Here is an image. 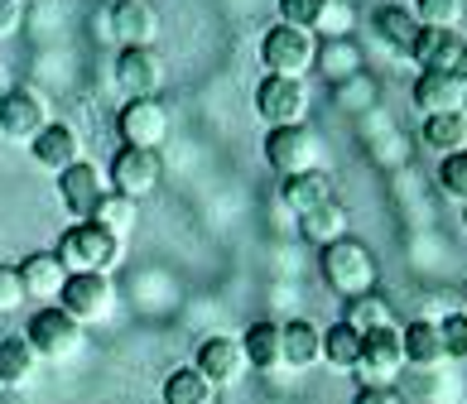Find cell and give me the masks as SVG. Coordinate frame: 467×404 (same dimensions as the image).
Returning a JSON list of instances; mask_svg holds the SVG:
<instances>
[{"label": "cell", "instance_id": "cell-1", "mask_svg": "<svg viewBox=\"0 0 467 404\" xmlns=\"http://www.w3.org/2000/svg\"><path fill=\"white\" fill-rule=\"evenodd\" d=\"M318 270H323V285L337 298H348V304L361 294H376V255L357 236H342L333 245H323Z\"/></svg>", "mask_w": 467, "mask_h": 404}, {"label": "cell", "instance_id": "cell-33", "mask_svg": "<svg viewBox=\"0 0 467 404\" xmlns=\"http://www.w3.org/2000/svg\"><path fill=\"white\" fill-rule=\"evenodd\" d=\"M410 15L420 29H458L462 25V0H414Z\"/></svg>", "mask_w": 467, "mask_h": 404}, {"label": "cell", "instance_id": "cell-15", "mask_svg": "<svg viewBox=\"0 0 467 404\" xmlns=\"http://www.w3.org/2000/svg\"><path fill=\"white\" fill-rule=\"evenodd\" d=\"M193 366L207 376V385H213V390L241 385V376L251 371V366H246V351H241V342H236V337H207V342L198 347Z\"/></svg>", "mask_w": 467, "mask_h": 404}, {"label": "cell", "instance_id": "cell-20", "mask_svg": "<svg viewBox=\"0 0 467 404\" xmlns=\"http://www.w3.org/2000/svg\"><path fill=\"white\" fill-rule=\"evenodd\" d=\"M280 351L289 371H308V366H323V327L308 318H289L280 323Z\"/></svg>", "mask_w": 467, "mask_h": 404}, {"label": "cell", "instance_id": "cell-17", "mask_svg": "<svg viewBox=\"0 0 467 404\" xmlns=\"http://www.w3.org/2000/svg\"><path fill=\"white\" fill-rule=\"evenodd\" d=\"M410 101L420 116H448V111H467V82L448 78V73H420L410 87Z\"/></svg>", "mask_w": 467, "mask_h": 404}, {"label": "cell", "instance_id": "cell-36", "mask_svg": "<svg viewBox=\"0 0 467 404\" xmlns=\"http://www.w3.org/2000/svg\"><path fill=\"white\" fill-rule=\"evenodd\" d=\"M25 279H20V265H0V313H15L25 308Z\"/></svg>", "mask_w": 467, "mask_h": 404}, {"label": "cell", "instance_id": "cell-40", "mask_svg": "<svg viewBox=\"0 0 467 404\" xmlns=\"http://www.w3.org/2000/svg\"><path fill=\"white\" fill-rule=\"evenodd\" d=\"M462 226H467V207H462Z\"/></svg>", "mask_w": 467, "mask_h": 404}, {"label": "cell", "instance_id": "cell-8", "mask_svg": "<svg viewBox=\"0 0 467 404\" xmlns=\"http://www.w3.org/2000/svg\"><path fill=\"white\" fill-rule=\"evenodd\" d=\"M58 308L67 313L73 323H107L116 313V285L111 275H67V285L58 294Z\"/></svg>", "mask_w": 467, "mask_h": 404}, {"label": "cell", "instance_id": "cell-6", "mask_svg": "<svg viewBox=\"0 0 467 404\" xmlns=\"http://www.w3.org/2000/svg\"><path fill=\"white\" fill-rule=\"evenodd\" d=\"M265 160L280 179H294V173H308V169H323V140L314 126H275L265 130Z\"/></svg>", "mask_w": 467, "mask_h": 404}, {"label": "cell", "instance_id": "cell-5", "mask_svg": "<svg viewBox=\"0 0 467 404\" xmlns=\"http://www.w3.org/2000/svg\"><path fill=\"white\" fill-rule=\"evenodd\" d=\"M405 371V347H400V327H380L361 337V357H357V380L361 390H395V380Z\"/></svg>", "mask_w": 467, "mask_h": 404}, {"label": "cell", "instance_id": "cell-39", "mask_svg": "<svg viewBox=\"0 0 467 404\" xmlns=\"http://www.w3.org/2000/svg\"><path fill=\"white\" fill-rule=\"evenodd\" d=\"M5 92H10V87H5V78H0V101H5Z\"/></svg>", "mask_w": 467, "mask_h": 404}, {"label": "cell", "instance_id": "cell-10", "mask_svg": "<svg viewBox=\"0 0 467 404\" xmlns=\"http://www.w3.org/2000/svg\"><path fill=\"white\" fill-rule=\"evenodd\" d=\"M160 173H164L160 154H154V150H130V145H116L111 164H107V179H111V188L120 192V198H135V202H140L145 192H154V183H160Z\"/></svg>", "mask_w": 467, "mask_h": 404}, {"label": "cell", "instance_id": "cell-21", "mask_svg": "<svg viewBox=\"0 0 467 404\" xmlns=\"http://www.w3.org/2000/svg\"><path fill=\"white\" fill-rule=\"evenodd\" d=\"M400 347H405V366H414V371H434V366L448 361L439 318H414L410 327H400Z\"/></svg>", "mask_w": 467, "mask_h": 404}, {"label": "cell", "instance_id": "cell-32", "mask_svg": "<svg viewBox=\"0 0 467 404\" xmlns=\"http://www.w3.org/2000/svg\"><path fill=\"white\" fill-rule=\"evenodd\" d=\"M327 15H333V0H280V25L308 29V34H318Z\"/></svg>", "mask_w": 467, "mask_h": 404}, {"label": "cell", "instance_id": "cell-38", "mask_svg": "<svg viewBox=\"0 0 467 404\" xmlns=\"http://www.w3.org/2000/svg\"><path fill=\"white\" fill-rule=\"evenodd\" d=\"M352 404H405V395L400 390H357Z\"/></svg>", "mask_w": 467, "mask_h": 404}, {"label": "cell", "instance_id": "cell-30", "mask_svg": "<svg viewBox=\"0 0 467 404\" xmlns=\"http://www.w3.org/2000/svg\"><path fill=\"white\" fill-rule=\"evenodd\" d=\"M424 145L439 154H458L467 150V111H448V116H424Z\"/></svg>", "mask_w": 467, "mask_h": 404}, {"label": "cell", "instance_id": "cell-2", "mask_svg": "<svg viewBox=\"0 0 467 404\" xmlns=\"http://www.w3.org/2000/svg\"><path fill=\"white\" fill-rule=\"evenodd\" d=\"M120 251H126V245H120L116 236H107L97 222H73L58 236V251L54 255L63 260L67 275H107L116 260H120Z\"/></svg>", "mask_w": 467, "mask_h": 404}, {"label": "cell", "instance_id": "cell-37", "mask_svg": "<svg viewBox=\"0 0 467 404\" xmlns=\"http://www.w3.org/2000/svg\"><path fill=\"white\" fill-rule=\"evenodd\" d=\"M25 25V0H0V34H15Z\"/></svg>", "mask_w": 467, "mask_h": 404}, {"label": "cell", "instance_id": "cell-26", "mask_svg": "<svg viewBox=\"0 0 467 404\" xmlns=\"http://www.w3.org/2000/svg\"><path fill=\"white\" fill-rule=\"evenodd\" d=\"M299 236H304V241H314V245H333V241H342V236H348V207L333 198V202L314 207V212H304V217H299Z\"/></svg>", "mask_w": 467, "mask_h": 404}, {"label": "cell", "instance_id": "cell-18", "mask_svg": "<svg viewBox=\"0 0 467 404\" xmlns=\"http://www.w3.org/2000/svg\"><path fill=\"white\" fill-rule=\"evenodd\" d=\"M116 78H120V87H126L130 97H160V87H164L160 48H120Z\"/></svg>", "mask_w": 467, "mask_h": 404}, {"label": "cell", "instance_id": "cell-7", "mask_svg": "<svg viewBox=\"0 0 467 404\" xmlns=\"http://www.w3.org/2000/svg\"><path fill=\"white\" fill-rule=\"evenodd\" d=\"M251 107L255 116L265 120V126H299V120L308 116V82L304 78H261L251 92Z\"/></svg>", "mask_w": 467, "mask_h": 404}, {"label": "cell", "instance_id": "cell-16", "mask_svg": "<svg viewBox=\"0 0 467 404\" xmlns=\"http://www.w3.org/2000/svg\"><path fill=\"white\" fill-rule=\"evenodd\" d=\"M29 154H34V164H39L44 173H54V179H58L63 169L82 164V135L73 126H63V120H48V126L34 135Z\"/></svg>", "mask_w": 467, "mask_h": 404}, {"label": "cell", "instance_id": "cell-24", "mask_svg": "<svg viewBox=\"0 0 467 404\" xmlns=\"http://www.w3.org/2000/svg\"><path fill=\"white\" fill-rule=\"evenodd\" d=\"M34 371H39V351L29 347L25 332L0 337V385H29Z\"/></svg>", "mask_w": 467, "mask_h": 404}, {"label": "cell", "instance_id": "cell-25", "mask_svg": "<svg viewBox=\"0 0 467 404\" xmlns=\"http://www.w3.org/2000/svg\"><path fill=\"white\" fill-rule=\"evenodd\" d=\"M160 399L164 404H217V390L207 385V376L198 371V366H179V371L164 376Z\"/></svg>", "mask_w": 467, "mask_h": 404}, {"label": "cell", "instance_id": "cell-22", "mask_svg": "<svg viewBox=\"0 0 467 404\" xmlns=\"http://www.w3.org/2000/svg\"><path fill=\"white\" fill-rule=\"evenodd\" d=\"M241 351H246V366L251 371H280L285 366V351H280V323L275 318H255L246 332H241Z\"/></svg>", "mask_w": 467, "mask_h": 404}, {"label": "cell", "instance_id": "cell-12", "mask_svg": "<svg viewBox=\"0 0 467 404\" xmlns=\"http://www.w3.org/2000/svg\"><path fill=\"white\" fill-rule=\"evenodd\" d=\"M410 58L420 63V73H448L467 82V44L458 39V29H420Z\"/></svg>", "mask_w": 467, "mask_h": 404}, {"label": "cell", "instance_id": "cell-3", "mask_svg": "<svg viewBox=\"0 0 467 404\" xmlns=\"http://www.w3.org/2000/svg\"><path fill=\"white\" fill-rule=\"evenodd\" d=\"M314 63H318V34L294 25H270L261 34V67L270 78H308Z\"/></svg>", "mask_w": 467, "mask_h": 404}, {"label": "cell", "instance_id": "cell-19", "mask_svg": "<svg viewBox=\"0 0 467 404\" xmlns=\"http://www.w3.org/2000/svg\"><path fill=\"white\" fill-rule=\"evenodd\" d=\"M20 279H25V298H34V304H58V294L67 285V270L63 260L54 251H34L29 260H20Z\"/></svg>", "mask_w": 467, "mask_h": 404}, {"label": "cell", "instance_id": "cell-13", "mask_svg": "<svg viewBox=\"0 0 467 404\" xmlns=\"http://www.w3.org/2000/svg\"><path fill=\"white\" fill-rule=\"evenodd\" d=\"M101 198H107V179H101V169H92L88 160L58 173V202L73 222H92Z\"/></svg>", "mask_w": 467, "mask_h": 404}, {"label": "cell", "instance_id": "cell-9", "mask_svg": "<svg viewBox=\"0 0 467 404\" xmlns=\"http://www.w3.org/2000/svg\"><path fill=\"white\" fill-rule=\"evenodd\" d=\"M116 135H120V145H130V150L160 154V145L169 140V107L160 97H130L116 116Z\"/></svg>", "mask_w": 467, "mask_h": 404}, {"label": "cell", "instance_id": "cell-35", "mask_svg": "<svg viewBox=\"0 0 467 404\" xmlns=\"http://www.w3.org/2000/svg\"><path fill=\"white\" fill-rule=\"evenodd\" d=\"M439 332H443L448 361H467V313H448V318H439Z\"/></svg>", "mask_w": 467, "mask_h": 404}, {"label": "cell", "instance_id": "cell-27", "mask_svg": "<svg viewBox=\"0 0 467 404\" xmlns=\"http://www.w3.org/2000/svg\"><path fill=\"white\" fill-rule=\"evenodd\" d=\"M92 222H97L107 236H116L120 245H126V241H130V232L140 226V202H135V198H120V192H107Z\"/></svg>", "mask_w": 467, "mask_h": 404}, {"label": "cell", "instance_id": "cell-23", "mask_svg": "<svg viewBox=\"0 0 467 404\" xmlns=\"http://www.w3.org/2000/svg\"><path fill=\"white\" fill-rule=\"evenodd\" d=\"M280 202L294 217L333 202V179H327V169H308V173H294V179H280Z\"/></svg>", "mask_w": 467, "mask_h": 404}, {"label": "cell", "instance_id": "cell-4", "mask_svg": "<svg viewBox=\"0 0 467 404\" xmlns=\"http://www.w3.org/2000/svg\"><path fill=\"white\" fill-rule=\"evenodd\" d=\"M25 337H29L34 351H39V361H73L78 351L88 347V332H82V323H73L58 304L34 308Z\"/></svg>", "mask_w": 467, "mask_h": 404}, {"label": "cell", "instance_id": "cell-11", "mask_svg": "<svg viewBox=\"0 0 467 404\" xmlns=\"http://www.w3.org/2000/svg\"><path fill=\"white\" fill-rule=\"evenodd\" d=\"M48 126V101L34 87H10L5 101H0V135L15 140V145H34V135Z\"/></svg>", "mask_w": 467, "mask_h": 404}, {"label": "cell", "instance_id": "cell-14", "mask_svg": "<svg viewBox=\"0 0 467 404\" xmlns=\"http://www.w3.org/2000/svg\"><path fill=\"white\" fill-rule=\"evenodd\" d=\"M107 29L120 48H154V39H160V10L150 0H116L107 10Z\"/></svg>", "mask_w": 467, "mask_h": 404}, {"label": "cell", "instance_id": "cell-28", "mask_svg": "<svg viewBox=\"0 0 467 404\" xmlns=\"http://www.w3.org/2000/svg\"><path fill=\"white\" fill-rule=\"evenodd\" d=\"M357 357H361V332L337 318L323 332V366H333V371L348 376V371H357Z\"/></svg>", "mask_w": 467, "mask_h": 404}, {"label": "cell", "instance_id": "cell-29", "mask_svg": "<svg viewBox=\"0 0 467 404\" xmlns=\"http://www.w3.org/2000/svg\"><path fill=\"white\" fill-rule=\"evenodd\" d=\"M376 34H380V39H386L400 58H410L414 39H420V25H414V15H410L405 5H380V10H376Z\"/></svg>", "mask_w": 467, "mask_h": 404}, {"label": "cell", "instance_id": "cell-31", "mask_svg": "<svg viewBox=\"0 0 467 404\" xmlns=\"http://www.w3.org/2000/svg\"><path fill=\"white\" fill-rule=\"evenodd\" d=\"M348 327H357L361 337L367 332H380V327H395V313H390V304L380 294H361V298H352L348 304V318H342Z\"/></svg>", "mask_w": 467, "mask_h": 404}, {"label": "cell", "instance_id": "cell-34", "mask_svg": "<svg viewBox=\"0 0 467 404\" xmlns=\"http://www.w3.org/2000/svg\"><path fill=\"white\" fill-rule=\"evenodd\" d=\"M439 188L448 192V198H462L467 202V150L443 154V160H439Z\"/></svg>", "mask_w": 467, "mask_h": 404}]
</instances>
